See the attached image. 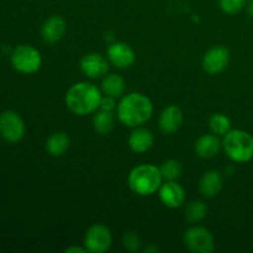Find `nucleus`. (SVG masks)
<instances>
[{"label": "nucleus", "instance_id": "1a4fd4ad", "mask_svg": "<svg viewBox=\"0 0 253 253\" xmlns=\"http://www.w3.org/2000/svg\"><path fill=\"white\" fill-rule=\"evenodd\" d=\"M230 51L226 47L216 46L210 48L203 57L202 66L207 73L219 74L227 68L230 63Z\"/></svg>", "mask_w": 253, "mask_h": 253}, {"label": "nucleus", "instance_id": "f3484780", "mask_svg": "<svg viewBox=\"0 0 253 253\" xmlns=\"http://www.w3.org/2000/svg\"><path fill=\"white\" fill-rule=\"evenodd\" d=\"M221 145L222 143L220 142V140L215 133H212V135H203L195 142V153L200 158L210 160V158L215 157L219 153Z\"/></svg>", "mask_w": 253, "mask_h": 253}, {"label": "nucleus", "instance_id": "39448f33", "mask_svg": "<svg viewBox=\"0 0 253 253\" xmlns=\"http://www.w3.org/2000/svg\"><path fill=\"white\" fill-rule=\"evenodd\" d=\"M12 67L22 74H34L42 66V57L39 49L30 44H20L15 47L10 56Z\"/></svg>", "mask_w": 253, "mask_h": 253}, {"label": "nucleus", "instance_id": "423d86ee", "mask_svg": "<svg viewBox=\"0 0 253 253\" xmlns=\"http://www.w3.org/2000/svg\"><path fill=\"white\" fill-rule=\"evenodd\" d=\"M25 132V121L16 111L6 110L0 114V135L5 141L10 143L20 142L24 138Z\"/></svg>", "mask_w": 253, "mask_h": 253}, {"label": "nucleus", "instance_id": "9d476101", "mask_svg": "<svg viewBox=\"0 0 253 253\" xmlns=\"http://www.w3.org/2000/svg\"><path fill=\"white\" fill-rule=\"evenodd\" d=\"M109 62L120 69L130 68L136 61L133 49L125 42H115L110 44L106 51Z\"/></svg>", "mask_w": 253, "mask_h": 253}, {"label": "nucleus", "instance_id": "ddd939ff", "mask_svg": "<svg viewBox=\"0 0 253 253\" xmlns=\"http://www.w3.org/2000/svg\"><path fill=\"white\" fill-rule=\"evenodd\" d=\"M183 121L184 118L179 106L168 105L160 115V128L165 135H172L179 130Z\"/></svg>", "mask_w": 253, "mask_h": 253}, {"label": "nucleus", "instance_id": "b1692460", "mask_svg": "<svg viewBox=\"0 0 253 253\" xmlns=\"http://www.w3.org/2000/svg\"><path fill=\"white\" fill-rule=\"evenodd\" d=\"M247 0H219L220 7L229 15L237 14L246 6Z\"/></svg>", "mask_w": 253, "mask_h": 253}, {"label": "nucleus", "instance_id": "0eeeda50", "mask_svg": "<svg viewBox=\"0 0 253 253\" xmlns=\"http://www.w3.org/2000/svg\"><path fill=\"white\" fill-rule=\"evenodd\" d=\"M184 244L190 251L210 253L215 250V240L211 232L203 226H193L185 230Z\"/></svg>", "mask_w": 253, "mask_h": 253}, {"label": "nucleus", "instance_id": "cd10ccee", "mask_svg": "<svg viewBox=\"0 0 253 253\" xmlns=\"http://www.w3.org/2000/svg\"><path fill=\"white\" fill-rule=\"evenodd\" d=\"M247 11H249V15L253 19V0H250L247 2Z\"/></svg>", "mask_w": 253, "mask_h": 253}, {"label": "nucleus", "instance_id": "6ab92c4d", "mask_svg": "<svg viewBox=\"0 0 253 253\" xmlns=\"http://www.w3.org/2000/svg\"><path fill=\"white\" fill-rule=\"evenodd\" d=\"M125 81L118 74H108L101 82V90L105 95L120 98L125 93Z\"/></svg>", "mask_w": 253, "mask_h": 253}, {"label": "nucleus", "instance_id": "c85d7f7f", "mask_svg": "<svg viewBox=\"0 0 253 253\" xmlns=\"http://www.w3.org/2000/svg\"><path fill=\"white\" fill-rule=\"evenodd\" d=\"M145 251H146V252H151V251L157 252V251H158V249H157V247H150V249H148V247H147V249H146Z\"/></svg>", "mask_w": 253, "mask_h": 253}, {"label": "nucleus", "instance_id": "5701e85b", "mask_svg": "<svg viewBox=\"0 0 253 253\" xmlns=\"http://www.w3.org/2000/svg\"><path fill=\"white\" fill-rule=\"evenodd\" d=\"M163 180H177L183 173V166L177 160H168L160 167Z\"/></svg>", "mask_w": 253, "mask_h": 253}, {"label": "nucleus", "instance_id": "393cba45", "mask_svg": "<svg viewBox=\"0 0 253 253\" xmlns=\"http://www.w3.org/2000/svg\"><path fill=\"white\" fill-rule=\"evenodd\" d=\"M123 244L127 251L130 252H136L140 250L141 247V239L137 236V234L135 232H126L123 237Z\"/></svg>", "mask_w": 253, "mask_h": 253}, {"label": "nucleus", "instance_id": "2eb2a0df", "mask_svg": "<svg viewBox=\"0 0 253 253\" xmlns=\"http://www.w3.org/2000/svg\"><path fill=\"white\" fill-rule=\"evenodd\" d=\"M222 184H224V179H222L221 173L217 170H208L200 178V193L207 198H214L221 192Z\"/></svg>", "mask_w": 253, "mask_h": 253}, {"label": "nucleus", "instance_id": "f257e3e1", "mask_svg": "<svg viewBox=\"0 0 253 253\" xmlns=\"http://www.w3.org/2000/svg\"><path fill=\"white\" fill-rule=\"evenodd\" d=\"M153 105L150 98L142 93H130L123 96L118 104V118L128 127H137L151 119Z\"/></svg>", "mask_w": 253, "mask_h": 253}, {"label": "nucleus", "instance_id": "6e6552de", "mask_svg": "<svg viewBox=\"0 0 253 253\" xmlns=\"http://www.w3.org/2000/svg\"><path fill=\"white\" fill-rule=\"evenodd\" d=\"M113 244V236L109 227L103 224H95L89 227L84 237V246L91 253H104L109 251Z\"/></svg>", "mask_w": 253, "mask_h": 253}, {"label": "nucleus", "instance_id": "f03ea898", "mask_svg": "<svg viewBox=\"0 0 253 253\" xmlns=\"http://www.w3.org/2000/svg\"><path fill=\"white\" fill-rule=\"evenodd\" d=\"M101 96L98 86L88 82H79L67 91L66 105L71 113L84 116L98 110Z\"/></svg>", "mask_w": 253, "mask_h": 253}, {"label": "nucleus", "instance_id": "dca6fc26", "mask_svg": "<svg viewBox=\"0 0 253 253\" xmlns=\"http://www.w3.org/2000/svg\"><path fill=\"white\" fill-rule=\"evenodd\" d=\"M127 143L131 151L135 153H145L152 147L153 135L147 128L137 126L128 136Z\"/></svg>", "mask_w": 253, "mask_h": 253}, {"label": "nucleus", "instance_id": "7ed1b4c3", "mask_svg": "<svg viewBox=\"0 0 253 253\" xmlns=\"http://www.w3.org/2000/svg\"><path fill=\"white\" fill-rule=\"evenodd\" d=\"M162 180L160 168L153 165H140L130 172L127 184L135 194L148 197L158 192Z\"/></svg>", "mask_w": 253, "mask_h": 253}, {"label": "nucleus", "instance_id": "20e7f679", "mask_svg": "<svg viewBox=\"0 0 253 253\" xmlns=\"http://www.w3.org/2000/svg\"><path fill=\"white\" fill-rule=\"evenodd\" d=\"M225 153L236 163H247L253 158V136L244 130H230L222 140Z\"/></svg>", "mask_w": 253, "mask_h": 253}, {"label": "nucleus", "instance_id": "a211bd4d", "mask_svg": "<svg viewBox=\"0 0 253 253\" xmlns=\"http://www.w3.org/2000/svg\"><path fill=\"white\" fill-rule=\"evenodd\" d=\"M71 138L66 132H54L47 138L46 150L53 157H59L68 151Z\"/></svg>", "mask_w": 253, "mask_h": 253}, {"label": "nucleus", "instance_id": "4be33fe9", "mask_svg": "<svg viewBox=\"0 0 253 253\" xmlns=\"http://www.w3.org/2000/svg\"><path fill=\"white\" fill-rule=\"evenodd\" d=\"M208 214V207L205 203L200 202V200H195L188 204L187 209H185V219L189 222H199L207 216Z\"/></svg>", "mask_w": 253, "mask_h": 253}, {"label": "nucleus", "instance_id": "412c9836", "mask_svg": "<svg viewBox=\"0 0 253 253\" xmlns=\"http://www.w3.org/2000/svg\"><path fill=\"white\" fill-rule=\"evenodd\" d=\"M210 130L216 136H225L231 130V120L224 114H214L209 120Z\"/></svg>", "mask_w": 253, "mask_h": 253}, {"label": "nucleus", "instance_id": "a878e982", "mask_svg": "<svg viewBox=\"0 0 253 253\" xmlns=\"http://www.w3.org/2000/svg\"><path fill=\"white\" fill-rule=\"evenodd\" d=\"M116 98L110 95H105L101 96V100H100V105H99V109L101 110H106V111H114L116 108Z\"/></svg>", "mask_w": 253, "mask_h": 253}, {"label": "nucleus", "instance_id": "f8f14e48", "mask_svg": "<svg viewBox=\"0 0 253 253\" xmlns=\"http://www.w3.org/2000/svg\"><path fill=\"white\" fill-rule=\"evenodd\" d=\"M81 69L89 78H99L109 71V62L99 53H88L81 59Z\"/></svg>", "mask_w": 253, "mask_h": 253}, {"label": "nucleus", "instance_id": "9b49d317", "mask_svg": "<svg viewBox=\"0 0 253 253\" xmlns=\"http://www.w3.org/2000/svg\"><path fill=\"white\" fill-rule=\"evenodd\" d=\"M160 199L163 204L170 209L182 207L185 202L184 188L178 184L177 180H166L158 189Z\"/></svg>", "mask_w": 253, "mask_h": 253}, {"label": "nucleus", "instance_id": "4468645a", "mask_svg": "<svg viewBox=\"0 0 253 253\" xmlns=\"http://www.w3.org/2000/svg\"><path fill=\"white\" fill-rule=\"evenodd\" d=\"M67 25L62 16L54 15L47 19L41 27V36L47 43H56L66 34Z\"/></svg>", "mask_w": 253, "mask_h": 253}, {"label": "nucleus", "instance_id": "bb28decb", "mask_svg": "<svg viewBox=\"0 0 253 253\" xmlns=\"http://www.w3.org/2000/svg\"><path fill=\"white\" fill-rule=\"evenodd\" d=\"M66 252H81V253H84L86 252V249H81V247H69V249L66 250Z\"/></svg>", "mask_w": 253, "mask_h": 253}, {"label": "nucleus", "instance_id": "aec40b11", "mask_svg": "<svg viewBox=\"0 0 253 253\" xmlns=\"http://www.w3.org/2000/svg\"><path fill=\"white\" fill-rule=\"evenodd\" d=\"M114 124H115V118H114L113 111L99 110L95 113L93 118L94 130L99 135H108L113 131Z\"/></svg>", "mask_w": 253, "mask_h": 253}]
</instances>
